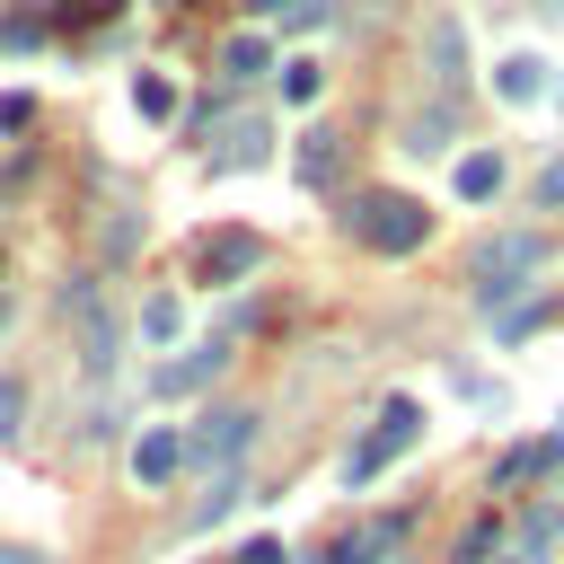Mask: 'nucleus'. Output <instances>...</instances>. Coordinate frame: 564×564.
Instances as JSON below:
<instances>
[{"instance_id":"obj_23","label":"nucleus","mask_w":564,"mask_h":564,"mask_svg":"<svg viewBox=\"0 0 564 564\" xmlns=\"http://www.w3.org/2000/svg\"><path fill=\"white\" fill-rule=\"evenodd\" d=\"M529 194H538V212H564V159H546V167H538V185H529Z\"/></svg>"},{"instance_id":"obj_14","label":"nucleus","mask_w":564,"mask_h":564,"mask_svg":"<svg viewBox=\"0 0 564 564\" xmlns=\"http://www.w3.org/2000/svg\"><path fill=\"white\" fill-rule=\"evenodd\" d=\"M238 502H247V485H238V467H229V476H212V494L194 502V529H220V520H229Z\"/></svg>"},{"instance_id":"obj_8","label":"nucleus","mask_w":564,"mask_h":564,"mask_svg":"<svg viewBox=\"0 0 564 564\" xmlns=\"http://www.w3.org/2000/svg\"><path fill=\"white\" fill-rule=\"evenodd\" d=\"M220 361H229V335H212V344H194V352H185V361H167V370H159L150 388H159V397H185V388H203V379H212Z\"/></svg>"},{"instance_id":"obj_25","label":"nucleus","mask_w":564,"mask_h":564,"mask_svg":"<svg viewBox=\"0 0 564 564\" xmlns=\"http://www.w3.org/2000/svg\"><path fill=\"white\" fill-rule=\"evenodd\" d=\"M238 564H291V555H282V546H273V538H256V546H247V555H238Z\"/></svg>"},{"instance_id":"obj_10","label":"nucleus","mask_w":564,"mask_h":564,"mask_svg":"<svg viewBox=\"0 0 564 564\" xmlns=\"http://www.w3.org/2000/svg\"><path fill=\"white\" fill-rule=\"evenodd\" d=\"M176 467H185V441H176V432H141V441H132V476H141V485H167Z\"/></svg>"},{"instance_id":"obj_20","label":"nucleus","mask_w":564,"mask_h":564,"mask_svg":"<svg viewBox=\"0 0 564 564\" xmlns=\"http://www.w3.org/2000/svg\"><path fill=\"white\" fill-rule=\"evenodd\" d=\"M449 141V106H432V115H414V132H405V150L423 159V150H441Z\"/></svg>"},{"instance_id":"obj_22","label":"nucleus","mask_w":564,"mask_h":564,"mask_svg":"<svg viewBox=\"0 0 564 564\" xmlns=\"http://www.w3.org/2000/svg\"><path fill=\"white\" fill-rule=\"evenodd\" d=\"M141 335L167 344V335H176V300H141Z\"/></svg>"},{"instance_id":"obj_4","label":"nucleus","mask_w":564,"mask_h":564,"mask_svg":"<svg viewBox=\"0 0 564 564\" xmlns=\"http://www.w3.org/2000/svg\"><path fill=\"white\" fill-rule=\"evenodd\" d=\"M247 441H256V414H247V405H212V414L185 432V458H194V467H212V476H229Z\"/></svg>"},{"instance_id":"obj_12","label":"nucleus","mask_w":564,"mask_h":564,"mask_svg":"<svg viewBox=\"0 0 564 564\" xmlns=\"http://www.w3.org/2000/svg\"><path fill=\"white\" fill-rule=\"evenodd\" d=\"M458 194H467V203H494V194H502V159H494V150H467V159H458Z\"/></svg>"},{"instance_id":"obj_7","label":"nucleus","mask_w":564,"mask_h":564,"mask_svg":"<svg viewBox=\"0 0 564 564\" xmlns=\"http://www.w3.org/2000/svg\"><path fill=\"white\" fill-rule=\"evenodd\" d=\"M432 88H441V97L467 88V26H458V18H432Z\"/></svg>"},{"instance_id":"obj_2","label":"nucleus","mask_w":564,"mask_h":564,"mask_svg":"<svg viewBox=\"0 0 564 564\" xmlns=\"http://www.w3.org/2000/svg\"><path fill=\"white\" fill-rule=\"evenodd\" d=\"M414 441H423V405H414V397H388V405L370 414V432L344 449V485H370V476H388V467H397Z\"/></svg>"},{"instance_id":"obj_21","label":"nucleus","mask_w":564,"mask_h":564,"mask_svg":"<svg viewBox=\"0 0 564 564\" xmlns=\"http://www.w3.org/2000/svg\"><path fill=\"white\" fill-rule=\"evenodd\" d=\"M317 88H326V70H317V62H291V70H282V97H291V106H308Z\"/></svg>"},{"instance_id":"obj_27","label":"nucleus","mask_w":564,"mask_h":564,"mask_svg":"<svg viewBox=\"0 0 564 564\" xmlns=\"http://www.w3.org/2000/svg\"><path fill=\"white\" fill-rule=\"evenodd\" d=\"M0 326H9V300H0Z\"/></svg>"},{"instance_id":"obj_1","label":"nucleus","mask_w":564,"mask_h":564,"mask_svg":"<svg viewBox=\"0 0 564 564\" xmlns=\"http://www.w3.org/2000/svg\"><path fill=\"white\" fill-rule=\"evenodd\" d=\"M344 229H352L361 247H379V256H405V247H423L432 212H423L414 194H397V185H370V194L344 203Z\"/></svg>"},{"instance_id":"obj_24","label":"nucleus","mask_w":564,"mask_h":564,"mask_svg":"<svg viewBox=\"0 0 564 564\" xmlns=\"http://www.w3.org/2000/svg\"><path fill=\"white\" fill-rule=\"evenodd\" d=\"M18 405H26V388H18V379H0V432H18Z\"/></svg>"},{"instance_id":"obj_3","label":"nucleus","mask_w":564,"mask_h":564,"mask_svg":"<svg viewBox=\"0 0 564 564\" xmlns=\"http://www.w3.org/2000/svg\"><path fill=\"white\" fill-rule=\"evenodd\" d=\"M538 264H546V238H538V229H502V238H485V247H476V308L494 317Z\"/></svg>"},{"instance_id":"obj_6","label":"nucleus","mask_w":564,"mask_h":564,"mask_svg":"<svg viewBox=\"0 0 564 564\" xmlns=\"http://www.w3.org/2000/svg\"><path fill=\"white\" fill-rule=\"evenodd\" d=\"M546 467H564V432H546V441H520V449H502V458H494V494H520V485H538Z\"/></svg>"},{"instance_id":"obj_19","label":"nucleus","mask_w":564,"mask_h":564,"mask_svg":"<svg viewBox=\"0 0 564 564\" xmlns=\"http://www.w3.org/2000/svg\"><path fill=\"white\" fill-rule=\"evenodd\" d=\"M273 26H326V0H256Z\"/></svg>"},{"instance_id":"obj_11","label":"nucleus","mask_w":564,"mask_h":564,"mask_svg":"<svg viewBox=\"0 0 564 564\" xmlns=\"http://www.w3.org/2000/svg\"><path fill=\"white\" fill-rule=\"evenodd\" d=\"M538 88H546V79H538V62H529V53H511V62H494V97H502V106H529Z\"/></svg>"},{"instance_id":"obj_13","label":"nucleus","mask_w":564,"mask_h":564,"mask_svg":"<svg viewBox=\"0 0 564 564\" xmlns=\"http://www.w3.org/2000/svg\"><path fill=\"white\" fill-rule=\"evenodd\" d=\"M256 70H264V35H229V44H220V79H229V88H247Z\"/></svg>"},{"instance_id":"obj_15","label":"nucleus","mask_w":564,"mask_h":564,"mask_svg":"<svg viewBox=\"0 0 564 564\" xmlns=\"http://www.w3.org/2000/svg\"><path fill=\"white\" fill-rule=\"evenodd\" d=\"M220 159H229V167H247V159H264V123H256V115H238V123L220 132Z\"/></svg>"},{"instance_id":"obj_5","label":"nucleus","mask_w":564,"mask_h":564,"mask_svg":"<svg viewBox=\"0 0 564 564\" xmlns=\"http://www.w3.org/2000/svg\"><path fill=\"white\" fill-rule=\"evenodd\" d=\"M256 264H264V238H256V229H212V238L194 247V273H203V282H247Z\"/></svg>"},{"instance_id":"obj_18","label":"nucleus","mask_w":564,"mask_h":564,"mask_svg":"<svg viewBox=\"0 0 564 564\" xmlns=\"http://www.w3.org/2000/svg\"><path fill=\"white\" fill-rule=\"evenodd\" d=\"M300 176H308V185L335 176V132H308V141H300Z\"/></svg>"},{"instance_id":"obj_17","label":"nucleus","mask_w":564,"mask_h":564,"mask_svg":"<svg viewBox=\"0 0 564 564\" xmlns=\"http://www.w3.org/2000/svg\"><path fill=\"white\" fill-rule=\"evenodd\" d=\"M132 106H141V115L159 123V115H176V88H167L159 70H141V79H132Z\"/></svg>"},{"instance_id":"obj_16","label":"nucleus","mask_w":564,"mask_h":564,"mask_svg":"<svg viewBox=\"0 0 564 564\" xmlns=\"http://www.w3.org/2000/svg\"><path fill=\"white\" fill-rule=\"evenodd\" d=\"M485 546H502V520H494V511L458 529V546H449V564H485Z\"/></svg>"},{"instance_id":"obj_9","label":"nucleus","mask_w":564,"mask_h":564,"mask_svg":"<svg viewBox=\"0 0 564 564\" xmlns=\"http://www.w3.org/2000/svg\"><path fill=\"white\" fill-rule=\"evenodd\" d=\"M405 538V511H388V520H370V529H344L335 546H326V564H370V555H388Z\"/></svg>"},{"instance_id":"obj_26","label":"nucleus","mask_w":564,"mask_h":564,"mask_svg":"<svg viewBox=\"0 0 564 564\" xmlns=\"http://www.w3.org/2000/svg\"><path fill=\"white\" fill-rule=\"evenodd\" d=\"M0 564H35V555H26V546H0Z\"/></svg>"}]
</instances>
